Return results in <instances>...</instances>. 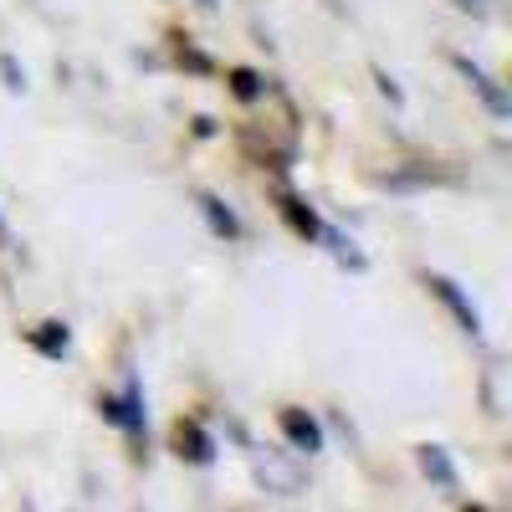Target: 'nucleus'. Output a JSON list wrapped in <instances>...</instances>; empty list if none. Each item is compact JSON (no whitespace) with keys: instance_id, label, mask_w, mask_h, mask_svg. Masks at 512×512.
<instances>
[{"instance_id":"7ed1b4c3","label":"nucleus","mask_w":512,"mask_h":512,"mask_svg":"<svg viewBox=\"0 0 512 512\" xmlns=\"http://www.w3.org/2000/svg\"><path fill=\"white\" fill-rule=\"evenodd\" d=\"M456 67H461V72H466V77H472V88H477V93H482V98H487V108H492V113H497V118H507V98H502V93H497V82H492V77H487V72H482V67H472V62H466V57H456Z\"/></svg>"},{"instance_id":"423d86ee","label":"nucleus","mask_w":512,"mask_h":512,"mask_svg":"<svg viewBox=\"0 0 512 512\" xmlns=\"http://www.w3.org/2000/svg\"><path fill=\"white\" fill-rule=\"evenodd\" d=\"M231 88H236V98H256V93H262V77H256V72H236Z\"/></svg>"},{"instance_id":"f257e3e1","label":"nucleus","mask_w":512,"mask_h":512,"mask_svg":"<svg viewBox=\"0 0 512 512\" xmlns=\"http://www.w3.org/2000/svg\"><path fill=\"white\" fill-rule=\"evenodd\" d=\"M431 292H436L441 303H446V308L461 318V328H466V333H482V318H477V308H472V303H466V297L456 292V282H446V277H431Z\"/></svg>"},{"instance_id":"f03ea898","label":"nucleus","mask_w":512,"mask_h":512,"mask_svg":"<svg viewBox=\"0 0 512 512\" xmlns=\"http://www.w3.org/2000/svg\"><path fill=\"white\" fill-rule=\"evenodd\" d=\"M282 431H287V441H292L297 451H318V446H323L318 425H313L303 410H282Z\"/></svg>"},{"instance_id":"20e7f679","label":"nucleus","mask_w":512,"mask_h":512,"mask_svg":"<svg viewBox=\"0 0 512 512\" xmlns=\"http://www.w3.org/2000/svg\"><path fill=\"white\" fill-rule=\"evenodd\" d=\"M420 466H425V477H436L441 487H456V472H451V461L441 446H420Z\"/></svg>"},{"instance_id":"39448f33","label":"nucleus","mask_w":512,"mask_h":512,"mask_svg":"<svg viewBox=\"0 0 512 512\" xmlns=\"http://www.w3.org/2000/svg\"><path fill=\"white\" fill-rule=\"evenodd\" d=\"M200 205H205V216H210V226H216L221 236H236V231H241V226H236V216H231V210H221V200H210V195H205Z\"/></svg>"}]
</instances>
